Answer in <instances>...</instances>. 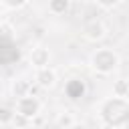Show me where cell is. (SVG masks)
I'll return each instance as SVG.
<instances>
[{"label":"cell","instance_id":"obj_1","mask_svg":"<svg viewBox=\"0 0 129 129\" xmlns=\"http://www.w3.org/2000/svg\"><path fill=\"white\" fill-rule=\"evenodd\" d=\"M119 62H121L119 54H117L113 48H109V46L97 48V50L91 54V60H89L91 69H93L97 75H111V73L119 67Z\"/></svg>","mask_w":129,"mask_h":129},{"label":"cell","instance_id":"obj_2","mask_svg":"<svg viewBox=\"0 0 129 129\" xmlns=\"http://www.w3.org/2000/svg\"><path fill=\"white\" fill-rule=\"evenodd\" d=\"M40 109H42V103H40L36 97L28 95V97H22V99L16 101L14 113H16V115H22V117L28 119V121H32V119H36V117L40 115Z\"/></svg>","mask_w":129,"mask_h":129},{"label":"cell","instance_id":"obj_3","mask_svg":"<svg viewBox=\"0 0 129 129\" xmlns=\"http://www.w3.org/2000/svg\"><path fill=\"white\" fill-rule=\"evenodd\" d=\"M28 62H30L36 71L46 69V67H48V62H50V50H48V48H44V46H34V48L30 50Z\"/></svg>","mask_w":129,"mask_h":129},{"label":"cell","instance_id":"obj_4","mask_svg":"<svg viewBox=\"0 0 129 129\" xmlns=\"http://www.w3.org/2000/svg\"><path fill=\"white\" fill-rule=\"evenodd\" d=\"M105 34H107V28H105V24L99 22V20H91V22L83 28V36H85L89 42H99V40L105 38Z\"/></svg>","mask_w":129,"mask_h":129},{"label":"cell","instance_id":"obj_5","mask_svg":"<svg viewBox=\"0 0 129 129\" xmlns=\"http://www.w3.org/2000/svg\"><path fill=\"white\" fill-rule=\"evenodd\" d=\"M34 81H36V85H38L40 89H52V87L56 85V71L50 69V67L40 69V71H36Z\"/></svg>","mask_w":129,"mask_h":129},{"label":"cell","instance_id":"obj_6","mask_svg":"<svg viewBox=\"0 0 129 129\" xmlns=\"http://www.w3.org/2000/svg\"><path fill=\"white\" fill-rule=\"evenodd\" d=\"M64 93H67V97H69V99L79 101V99H83V95H85V83H83L81 79H73V81H69V83H67Z\"/></svg>","mask_w":129,"mask_h":129},{"label":"cell","instance_id":"obj_7","mask_svg":"<svg viewBox=\"0 0 129 129\" xmlns=\"http://www.w3.org/2000/svg\"><path fill=\"white\" fill-rule=\"evenodd\" d=\"M30 83L26 81V79H16L14 83H12V87H10V91H12V95H14V99L18 101V99H22V97H28L30 95Z\"/></svg>","mask_w":129,"mask_h":129},{"label":"cell","instance_id":"obj_8","mask_svg":"<svg viewBox=\"0 0 129 129\" xmlns=\"http://www.w3.org/2000/svg\"><path fill=\"white\" fill-rule=\"evenodd\" d=\"M127 95H129V83H127L125 79H117V81L113 83V97L125 101Z\"/></svg>","mask_w":129,"mask_h":129},{"label":"cell","instance_id":"obj_9","mask_svg":"<svg viewBox=\"0 0 129 129\" xmlns=\"http://www.w3.org/2000/svg\"><path fill=\"white\" fill-rule=\"evenodd\" d=\"M69 8H71L69 0H52V2H48V12L54 14V16H62L64 12H69Z\"/></svg>","mask_w":129,"mask_h":129},{"label":"cell","instance_id":"obj_10","mask_svg":"<svg viewBox=\"0 0 129 129\" xmlns=\"http://www.w3.org/2000/svg\"><path fill=\"white\" fill-rule=\"evenodd\" d=\"M73 123H77V121H75V117H73L69 111L58 113V117H56V125H58V129H69Z\"/></svg>","mask_w":129,"mask_h":129},{"label":"cell","instance_id":"obj_11","mask_svg":"<svg viewBox=\"0 0 129 129\" xmlns=\"http://www.w3.org/2000/svg\"><path fill=\"white\" fill-rule=\"evenodd\" d=\"M12 38H14V28L10 24L2 22L0 24V42H12Z\"/></svg>","mask_w":129,"mask_h":129},{"label":"cell","instance_id":"obj_12","mask_svg":"<svg viewBox=\"0 0 129 129\" xmlns=\"http://www.w3.org/2000/svg\"><path fill=\"white\" fill-rule=\"evenodd\" d=\"M12 119H14V109L0 105V125H10Z\"/></svg>","mask_w":129,"mask_h":129},{"label":"cell","instance_id":"obj_13","mask_svg":"<svg viewBox=\"0 0 129 129\" xmlns=\"http://www.w3.org/2000/svg\"><path fill=\"white\" fill-rule=\"evenodd\" d=\"M24 6H26L24 0H20V2H0V10H20Z\"/></svg>","mask_w":129,"mask_h":129},{"label":"cell","instance_id":"obj_14","mask_svg":"<svg viewBox=\"0 0 129 129\" xmlns=\"http://www.w3.org/2000/svg\"><path fill=\"white\" fill-rule=\"evenodd\" d=\"M10 125H14L16 129H26V127L30 125V121H28V119H24L22 115H16V113H14V119H12V123H10Z\"/></svg>","mask_w":129,"mask_h":129},{"label":"cell","instance_id":"obj_15","mask_svg":"<svg viewBox=\"0 0 129 129\" xmlns=\"http://www.w3.org/2000/svg\"><path fill=\"white\" fill-rule=\"evenodd\" d=\"M101 8H115L117 4H119V0H99L97 2Z\"/></svg>","mask_w":129,"mask_h":129},{"label":"cell","instance_id":"obj_16","mask_svg":"<svg viewBox=\"0 0 129 129\" xmlns=\"http://www.w3.org/2000/svg\"><path fill=\"white\" fill-rule=\"evenodd\" d=\"M69 129H89V125H85V123H73Z\"/></svg>","mask_w":129,"mask_h":129},{"label":"cell","instance_id":"obj_17","mask_svg":"<svg viewBox=\"0 0 129 129\" xmlns=\"http://www.w3.org/2000/svg\"><path fill=\"white\" fill-rule=\"evenodd\" d=\"M0 127H2V125H0Z\"/></svg>","mask_w":129,"mask_h":129}]
</instances>
